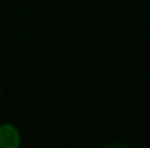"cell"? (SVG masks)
Instances as JSON below:
<instances>
[{"mask_svg": "<svg viewBox=\"0 0 150 148\" xmlns=\"http://www.w3.org/2000/svg\"><path fill=\"white\" fill-rule=\"evenodd\" d=\"M21 144V134L12 123H0V148H16Z\"/></svg>", "mask_w": 150, "mask_h": 148, "instance_id": "cell-1", "label": "cell"}]
</instances>
